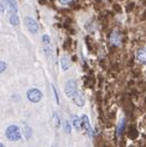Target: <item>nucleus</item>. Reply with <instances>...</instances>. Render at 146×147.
<instances>
[{"label": "nucleus", "instance_id": "f257e3e1", "mask_svg": "<svg viewBox=\"0 0 146 147\" xmlns=\"http://www.w3.org/2000/svg\"><path fill=\"white\" fill-rule=\"evenodd\" d=\"M6 11L10 16L17 13L18 6L16 0H1V12H6Z\"/></svg>", "mask_w": 146, "mask_h": 147}, {"label": "nucleus", "instance_id": "f03ea898", "mask_svg": "<svg viewBox=\"0 0 146 147\" xmlns=\"http://www.w3.org/2000/svg\"><path fill=\"white\" fill-rule=\"evenodd\" d=\"M6 137L8 138L9 140L12 142H17L21 138V133L18 126L16 125H10L8 128L6 129Z\"/></svg>", "mask_w": 146, "mask_h": 147}, {"label": "nucleus", "instance_id": "7ed1b4c3", "mask_svg": "<svg viewBox=\"0 0 146 147\" xmlns=\"http://www.w3.org/2000/svg\"><path fill=\"white\" fill-rule=\"evenodd\" d=\"M43 45H44V49H45L46 56L51 59L53 56H54V48H53V45H51V41H50V38L47 35H44L43 36Z\"/></svg>", "mask_w": 146, "mask_h": 147}, {"label": "nucleus", "instance_id": "20e7f679", "mask_svg": "<svg viewBox=\"0 0 146 147\" xmlns=\"http://www.w3.org/2000/svg\"><path fill=\"white\" fill-rule=\"evenodd\" d=\"M27 97L30 101L38 102V101L41 100V98H43V92H40L39 89H36V88H30L27 92Z\"/></svg>", "mask_w": 146, "mask_h": 147}, {"label": "nucleus", "instance_id": "39448f33", "mask_svg": "<svg viewBox=\"0 0 146 147\" xmlns=\"http://www.w3.org/2000/svg\"><path fill=\"white\" fill-rule=\"evenodd\" d=\"M78 89H77V82L76 80H68L66 85H65V92H66V95L69 97V98H73L74 94L77 92Z\"/></svg>", "mask_w": 146, "mask_h": 147}, {"label": "nucleus", "instance_id": "423d86ee", "mask_svg": "<svg viewBox=\"0 0 146 147\" xmlns=\"http://www.w3.org/2000/svg\"><path fill=\"white\" fill-rule=\"evenodd\" d=\"M25 25L28 28V30L30 32H32V34H36L37 31H38V29H39L38 24L32 18H30V17H26L25 18Z\"/></svg>", "mask_w": 146, "mask_h": 147}, {"label": "nucleus", "instance_id": "0eeeda50", "mask_svg": "<svg viewBox=\"0 0 146 147\" xmlns=\"http://www.w3.org/2000/svg\"><path fill=\"white\" fill-rule=\"evenodd\" d=\"M73 101L78 106V107H82V106H85V102H86V99H85V96H84V94L80 92L79 90H77V92L74 94L73 96Z\"/></svg>", "mask_w": 146, "mask_h": 147}, {"label": "nucleus", "instance_id": "6e6552de", "mask_svg": "<svg viewBox=\"0 0 146 147\" xmlns=\"http://www.w3.org/2000/svg\"><path fill=\"white\" fill-rule=\"evenodd\" d=\"M82 129L85 130V133H86L88 136H91V135H93V130H91V123H89V119H88L87 115H82Z\"/></svg>", "mask_w": 146, "mask_h": 147}, {"label": "nucleus", "instance_id": "1a4fd4ad", "mask_svg": "<svg viewBox=\"0 0 146 147\" xmlns=\"http://www.w3.org/2000/svg\"><path fill=\"white\" fill-rule=\"evenodd\" d=\"M136 58L139 63H142V64H146V47L141 48V49L137 51Z\"/></svg>", "mask_w": 146, "mask_h": 147}, {"label": "nucleus", "instance_id": "9d476101", "mask_svg": "<svg viewBox=\"0 0 146 147\" xmlns=\"http://www.w3.org/2000/svg\"><path fill=\"white\" fill-rule=\"evenodd\" d=\"M110 41H112L114 45H116V46H118L119 44H120V35H119L118 31H114V32L112 34V36H110Z\"/></svg>", "mask_w": 146, "mask_h": 147}, {"label": "nucleus", "instance_id": "9b49d317", "mask_svg": "<svg viewBox=\"0 0 146 147\" xmlns=\"http://www.w3.org/2000/svg\"><path fill=\"white\" fill-rule=\"evenodd\" d=\"M60 64H62V68L64 70H68L69 67H70V63H69V59H68L67 56H63L60 58Z\"/></svg>", "mask_w": 146, "mask_h": 147}, {"label": "nucleus", "instance_id": "f8f14e48", "mask_svg": "<svg viewBox=\"0 0 146 147\" xmlns=\"http://www.w3.org/2000/svg\"><path fill=\"white\" fill-rule=\"evenodd\" d=\"M125 125H126V123H125V119L123 118V119L119 121L118 126H117V135L120 136L122 134H123V131H124V129H125Z\"/></svg>", "mask_w": 146, "mask_h": 147}, {"label": "nucleus", "instance_id": "ddd939ff", "mask_svg": "<svg viewBox=\"0 0 146 147\" xmlns=\"http://www.w3.org/2000/svg\"><path fill=\"white\" fill-rule=\"evenodd\" d=\"M72 120H73V125H74V127H75V128H76V129L80 128V125H82V120H79L78 116H76V115L72 116Z\"/></svg>", "mask_w": 146, "mask_h": 147}, {"label": "nucleus", "instance_id": "4468645a", "mask_svg": "<svg viewBox=\"0 0 146 147\" xmlns=\"http://www.w3.org/2000/svg\"><path fill=\"white\" fill-rule=\"evenodd\" d=\"M9 21L11 25H14V26H17L19 24V18L17 15H12V16H10L9 17Z\"/></svg>", "mask_w": 146, "mask_h": 147}, {"label": "nucleus", "instance_id": "2eb2a0df", "mask_svg": "<svg viewBox=\"0 0 146 147\" xmlns=\"http://www.w3.org/2000/svg\"><path fill=\"white\" fill-rule=\"evenodd\" d=\"M65 130L67 134H70L72 133V127H70V124L68 120H65Z\"/></svg>", "mask_w": 146, "mask_h": 147}, {"label": "nucleus", "instance_id": "dca6fc26", "mask_svg": "<svg viewBox=\"0 0 146 147\" xmlns=\"http://www.w3.org/2000/svg\"><path fill=\"white\" fill-rule=\"evenodd\" d=\"M54 114H55V115H54V117H55L56 126H57V127H59V124H60V123H59V117H58V114H57V113H54Z\"/></svg>", "mask_w": 146, "mask_h": 147}, {"label": "nucleus", "instance_id": "f3484780", "mask_svg": "<svg viewBox=\"0 0 146 147\" xmlns=\"http://www.w3.org/2000/svg\"><path fill=\"white\" fill-rule=\"evenodd\" d=\"M31 136V128H26V137L27 138H29Z\"/></svg>", "mask_w": 146, "mask_h": 147}, {"label": "nucleus", "instance_id": "a211bd4d", "mask_svg": "<svg viewBox=\"0 0 146 147\" xmlns=\"http://www.w3.org/2000/svg\"><path fill=\"white\" fill-rule=\"evenodd\" d=\"M73 0H59V2L62 3V5H68V3H70Z\"/></svg>", "mask_w": 146, "mask_h": 147}, {"label": "nucleus", "instance_id": "6ab92c4d", "mask_svg": "<svg viewBox=\"0 0 146 147\" xmlns=\"http://www.w3.org/2000/svg\"><path fill=\"white\" fill-rule=\"evenodd\" d=\"M53 90H54V94H55L56 100H57V102H59V98H58V94H57V90L55 89V87H54V86H53Z\"/></svg>", "mask_w": 146, "mask_h": 147}, {"label": "nucleus", "instance_id": "aec40b11", "mask_svg": "<svg viewBox=\"0 0 146 147\" xmlns=\"http://www.w3.org/2000/svg\"><path fill=\"white\" fill-rule=\"evenodd\" d=\"M5 70H6V63L1 60V73L5 71Z\"/></svg>", "mask_w": 146, "mask_h": 147}, {"label": "nucleus", "instance_id": "412c9836", "mask_svg": "<svg viewBox=\"0 0 146 147\" xmlns=\"http://www.w3.org/2000/svg\"><path fill=\"white\" fill-rule=\"evenodd\" d=\"M0 147H5V145H3L2 143H1V145H0Z\"/></svg>", "mask_w": 146, "mask_h": 147}]
</instances>
